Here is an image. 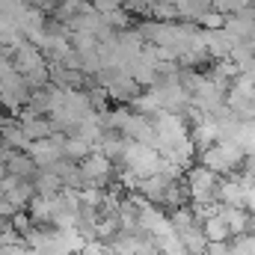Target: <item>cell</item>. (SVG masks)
Wrapping results in <instances>:
<instances>
[{
	"label": "cell",
	"mask_w": 255,
	"mask_h": 255,
	"mask_svg": "<svg viewBox=\"0 0 255 255\" xmlns=\"http://www.w3.org/2000/svg\"><path fill=\"white\" fill-rule=\"evenodd\" d=\"M125 166H128V169H133V172H139L142 178H148V175H154V172H160V169H163V157H160V151H157L154 145H145V142L128 139V145H125Z\"/></svg>",
	"instance_id": "cell-1"
},
{
	"label": "cell",
	"mask_w": 255,
	"mask_h": 255,
	"mask_svg": "<svg viewBox=\"0 0 255 255\" xmlns=\"http://www.w3.org/2000/svg\"><path fill=\"white\" fill-rule=\"evenodd\" d=\"M63 139H65V133H54V136H45V139H33L27 151L33 154L36 166H54L57 160H63L65 157Z\"/></svg>",
	"instance_id": "cell-2"
},
{
	"label": "cell",
	"mask_w": 255,
	"mask_h": 255,
	"mask_svg": "<svg viewBox=\"0 0 255 255\" xmlns=\"http://www.w3.org/2000/svg\"><path fill=\"white\" fill-rule=\"evenodd\" d=\"M128 139H136V142H145V145H154L157 142V125L151 116H142V113H128L125 125H122Z\"/></svg>",
	"instance_id": "cell-3"
},
{
	"label": "cell",
	"mask_w": 255,
	"mask_h": 255,
	"mask_svg": "<svg viewBox=\"0 0 255 255\" xmlns=\"http://www.w3.org/2000/svg\"><path fill=\"white\" fill-rule=\"evenodd\" d=\"M3 166H6V172L9 175H18V178H27V181H33L36 178V160H33V154L30 151H21V148H9V154H6V160H3Z\"/></svg>",
	"instance_id": "cell-4"
},
{
	"label": "cell",
	"mask_w": 255,
	"mask_h": 255,
	"mask_svg": "<svg viewBox=\"0 0 255 255\" xmlns=\"http://www.w3.org/2000/svg\"><path fill=\"white\" fill-rule=\"evenodd\" d=\"M220 217L229 223L232 238H235V235H244V232L253 229V211L244 208V205H223V208H220Z\"/></svg>",
	"instance_id": "cell-5"
},
{
	"label": "cell",
	"mask_w": 255,
	"mask_h": 255,
	"mask_svg": "<svg viewBox=\"0 0 255 255\" xmlns=\"http://www.w3.org/2000/svg\"><path fill=\"white\" fill-rule=\"evenodd\" d=\"M0 139H3V145L6 148H21V151H27L30 148V136H27V130H24V125H21V119L15 116H9L3 125H0Z\"/></svg>",
	"instance_id": "cell-6"
},
{
	"label": "cell",
	"mask_w": 255,
	"mask_h": 255,
	"mask_svg": "<svg viewBox=\"0 0 255 255\" xmlns=\"http://www.w3.org/2000/svg\"><path fill=\"white\" fill-rule=\"evenodd\" d=\"M63 151L68 160H74V163H80V160H86L92 151H95V142H89V139H83L80 133H65L63 139Z\"/></svg>",
	"instance_id": "cell-7"
},
{
	"label": "cell",
	"mask_w": 255,
	"mask_h": 255,
	"mask_svg": "<svg viewBox=\"0 0 255 255\" xmlns=\"http://www.w3.org/2000/svg\"><path fill=\"white\" fill-rule=\"evenodd\" d=\"M33 184H36V193H42V196H54V193L63 190V181H60V175L54 172V166H39Z\"/></svg>",
	"instance_id": "cell-8"
},
{
	"label": "cell",
	"mask_w": 255,
	"mask_h": 255,
	"mask_svg": "<svg viewBox=\"0 0 255 255\" xmlns=\"http://www.w3.org/2000/svg\"><path fill=\"white\" fill-rule=\"evenodd\" d=\"M202 232H205L208 244H211V241H232V229H229V223H226L220 214L202 220Z\"/></svg>",
	"instance_id": "cell-9"
},
{
	"label": "cell",
	"mask_w": 255,
	"mask_h": 255,
	"mask_svg": "<svg viewBox=\"0 0 255 255\" xmlns=\"http://www.w3.org/2000/svg\"><path fill=\"white\" fill-rule=\"evenodd\" d=\"M89 3H92V0H57V6H54L51 15H54L57 21H63V24H71Z\"/></svg>",
	"instance_id": "cell-10"
},
{
	"label": "cell",
	"mask_w": 255,
	"mask_h": 255,
	"mask_svg": "<svg viewBox=\"0 0 255 255\" xmlns=\"http://www.w3.org/2000/svg\"><path fill=\"white\" fill-rule=\"evenodd\" d=\"M196 24H199L202 30H223V27H226V15H223L220 9H214V6H211V9L196 21Z\"/></svg>",
	"instance_id": "cell-11"
},
{
	"label": "cell",
	"mask_w": 255,
	"mask_h": 255,
	"mask_svg": "<svg viewBox=\"0 0 255 255\" xmlns=\"http://www.w3.org/2000/svg\"><path fill=\"white\" fill-rule=\"evenodd\" d=\"M89 92V101H92V107L95 110H107V101H110V92H107V86H101L98 80L86 89Z\"/></svg>",
	"instance_id": "cell-12"
},
{
	"label": "cell",
	"mask_w": 255,
	"mask_h": 255,
	"mask_svg": "<svg viewBox=\"0 0 255 255\" xmlns=\"http://www.w3.org/2000/svg\"><path fill=\"white\" fill-rule=\"evenodd\" d=\"M104 18H107V24H110V27H116V30H128V27H130V12H128L125 6H122V9H116V12H107Z\"/></svg>",
	"instance_id": "cell-13"
},
{
	"label": "cell",
	"mask_w": 255,
	"mask_h": 255,
	"mask_svg": "<svg viewBox=\"0 0 255 255\" xmlns=\"http://www.w3.org/2000/svg\"><path fill=\"white\" fill-rule=\"evenodd\" d=\"M92 6H95L101 15H107V12H116V9H122V0H92Z\"/></svg>",
	"instance_id": "cell-14"
},
{
	"label": "cell",
	"mask_w": 255,
	"mask_h": 255,
	"mask_svg": "<svg viewBox=\"0 0 255 255\" xmlns=\"http://www.w3.org/2000/svg\"><path fill=\"white\" fill-rule=\"evenodd\" d=\"M27 3H30V6H39V9H45L48 15H51V12H54V6H57V0H27Z\"/></svg>",
	"instance_id": "cell-15"
},
{
	"label": "cell",
	"mask_w": 255,
	"mask_h": 255,
	"mask_svg": "<svg viewBox=\"0 0 255 255\" xmlns=\"http://www.w3.org/2000/svg\"><path fill=\"white\" fill-rule=\"evenodd\" d=\"M9 229H12V217H3V214H0V235L9 232Z\"/></svg>",
	"instance_id": "cell-16"
},
{
	"label": "cell",
	"mask_w": 255,
	"mask_h": 255,
	"mask_svg": "<svg viewBox=\"0 0 255 255\" xmlns=\"http://www.w3.org/2000/svg\"><path fill=\"white\" fill-rule=\"evenodd\" d=\"M253 12H255V3H253Z\"/></svg>",
	"instance_id": "cell-17"
},
{
	"label": "cell",
	"mask_w": 255,
	"mask_h": 255,
	"mask_svg": "<svg viewBox=\"0 0 255 255\" xmlns=\"http://www.w3.org/2000/svg\"><path fill=\"white\" fill-rule=\"evenodd\" d=\"M77 255H83V253H77Z\"/></svg>",
	"instance_id": "cell-18"
},
{
	"label": "cell",
	"mask_w": 255,
	"mask_h": 255,
	"mask_svg": "<svg viewBox=\"0 0 255 255\" xmlns=\"http://www.w3.org/2000/svg\"><path fill=\"white\" fill-rule=\"evenodd\" d=\"M122 3H125V0H122Z\"/></svg>",
	"instance_id": "cell-19"
}]
</instances>
